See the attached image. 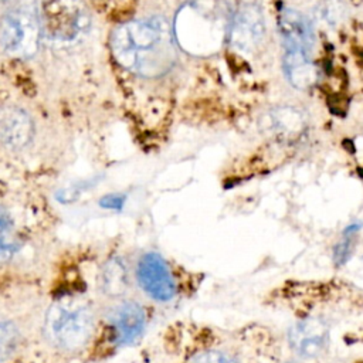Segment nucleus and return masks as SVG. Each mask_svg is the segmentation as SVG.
<instances>
[{"label":"nucleus","instance_id":"1","mask_svg":"<svg viewBox=\"0 0 363 363\" xmlns=\"http://www.w3.org/2000/svg\"><path fill=\"white\" fill-rule=\"evenodd\" d=\"M111 50L122 68L142 77H159L174 61L170 30L160 17L118 26L111 35Z\"/></svg>","mask_w":363,"mask_h":363},{"label":"nucleus","instance_id":"2","mask_svg":"<svg viewBox=\"0 0 363 363\" xmlns=\"http://www.w3.org/2000/svg\"><path fill=\"white\" fill-rule=\"evenodd\" d=\"M224 35V16L214 0L190 1L174 18V37L179 45L194 55L217 51Z\"/></svg>","mask_w":363,"mask_h":363},{"label":"nucleus","instance_id":"3","mask_svg":"<svg viewBox=\"0 0 363 363\" xmlns=\"http://www.w3.org/2000/svg\"><path fill=\"white\" fill-rule=\"evenodd\" d=\"M95 328L94 311L79 298L55 301L44 318V336L57 349L77 352L91 339Z\"/></svg>","mask_w":363,"mask_h":363},{"label":"nucleus","instance_id":"4","mask_svg":"<svg viewBox=\"0 0 363 363\" xmlns=\"http://www.w3.org/2000/svg\"><path fill=\"white\" fill-rule=\"evenodd\" d=\"M40 14L33 0H17L1 16L0 44L13 58H31L41 40Z\"/></svg>","mask_w":363,"mask_h":363},{"label":"nucleus","instance_id":"5","mask_svg":"<svg viewBox=\"0 0 363 363\" xmlns=\"http://www.w3.org/2000/svg\"><path fill=\"white\" fill-rule=\"evenodd\" d=\"M38 14L44 35L58 43L75 41L91 27V16L81 0H44Z\"/></svg>","mask_w":363,"mask_h":363},{"label":"nucleus","instance_id":"6","mask_svg":"<svg viewBox=\"0 0 363 363\" xmlns=\"http://www.w3.org/2000/svg\"><path fill=\"white\" fill-rule=\"evenodd\" d=\"M265 34L264 14L258 4L248 3L241 6L230 24L228 38L234 48L248 52L254 50Z\"/></svg>","mask_w":363,"mask_h":363},{"label":"nucleus","instance_id":"7","mask_svg":"<svg viewBox=\"0 0 363 363\" xmlns=\"http://www.w3.org/2000/svg\"><path fill=\"white\" fill-rule=\"evenodd\" d=\"M136 275L142 289L156 301H169L176 292L174 279L164 259L155 252L142 255L138 262Z\"/></svg>","mask_w":363,"mask_h":363},{"label":"nucleus","instance_id":"8","mask_svg":"<svg viewBox=\"0 0 363 363\" xmlns=\"http://www.w3.org/2000/svg\"><path fill=\"white\" fill-rule=\"evenodd\" d=\"M328 325L319 318H308L295 323L288 332L292 350L302 357L319 356L328 343Z\"/></svg>","mask_w":363,"mask_h":363},{"label":"nucleus","instance_id":"9","mask_svg":"<svg viewBox=\"0 0 363 363\" xmlns=\"http://www.w3.org/2000/svg\"><path fill=\"white\" fill-rule=\"evenodd\" d=\"M34 138V122L20 108H9L0 115V142L10 150L26 149Z\"/></svg>","mask_w":363,"mask_h":363},{"label":"nucleus","instance_id":"10","mask_svg":"<svg viewBox=\"0 0 363 363\" xmlns=\"http://www.w3.org/2000/svg\"><path fill=\"white\" fill-rule=\"evenodd\" d=\"M278 30L284 50H301L309 54L313 45V31L309 20L292 9L278 14Z\"/></svg>","mask_w":363,"mask_h":363},{"label":"nucleus","instance_id":"11","mask_svg":"<svg viewBox=\"0 0 363 363\" xmlns=\"http://www.w3.org/2000/svg\"><path fill=\"white\" fill-rule=\"evenodd\" d=\"M145 312L140 305L132 301H125L116 305L109 313V322L113 326L116 342L128 345L135 342L145 328Z\"/></svg>","mask_w":363,"mask_h":363},{"label":"nucleus","instance_id":"12","mask_svg":"<svg viewBox=\"0 0 363 363\" xmlns=\"http://www.w3.org/2000/svg\"><path fill=\"white\" fill-rule=\"evenodd\" d=\"M308 55L301 50H285L284 52V71L288 81L298 89H309L318 79V71Z\"/></svg>","mask_w":363,"mask_h":363},{"label":"nucleus","instance_id":"13","mask_svg":"<svg viewBox=\"0 0 363 363\" xmlns=\"http://www.w3.org/2000/svg\"><path fill=\"white\" fill-rule=\"evenodd\" d=\"M261 125L268 130L279 136L299 135L306 126V116L296 108L279 106L269 111Z\"/></svg>","mask_w":363,"mask_h":363},{"label":"nucleus","instance_id":"14","mask_svg":"<svg viewBox=\"0 0 363 363\" xmlns=\"http://www.w3.org/2000/svg\"><path fill=\"white\" fill-rule=\"evenodd\" d=\"M101 286L105 294L111 296L122 295L128 288L126 268L121 259H109L101 272Z\"/></svg>","mask_w":363,"mask_h":363},{"label":"nucleus","instance_id":"15","mask_svg":"<svg viewBox=\"0 0 363 363\" xmlns=\"http://www.w3.org/2000/svg\"><path fill=\"white\" fill-rule=\"evenodd\" d=\"M17 250V238L10 214L0 207V262L9 261Z\"/></svg>","mask_w":363,"mask_h":363},{"label":"nucleus","instance_id":"16","mask_svg":"<svg viewBox=\"0 0 363 363\" xmlns=\"http://www.w3.org/2000/svg\"><path fill=\"white\" fill-rule=\"evenodd\" d=\"M20 345V332L13 322H0V360L9 359Z\"/></svg>","mask_w":363,"mask_h":363},{"label":"nucleus","instance_id":"17","mask_svg":"<svg viewBox=\"0 0 363 363\" xmlns=\"http://www.w3.org/2000/svg\"><path fill=\"white\" fill-rule=\"evenodd\" d=\"M343 13L345 9L339 0H325L315 10L316 17L326 24H336L342 18Z\"/></svg>","mask_w":363,"mask_h":363},{"label":"nucleus","instance_id":"18","mask_svg":"<svg viewBox=\"0 0 363 363\" xmlns=\"http://www.w3.org/2000/svg\"><path fill=\"white\" fill-rule=\"evenodd\" d=\"M357 230H359V225H357V224H352V225H349V227L345 230L342 241H340L339 244H336L335 251H333V257H335V262H336V264L342 265V264L346 261L347 255L350 254L352 235H353L354 233H357Z\"/></svg>","mask_w":363,"mask_h":363},{"label":"nucleus","instance_id":"19","mask_svg":"<svg viewBox=\"0 0 363 363\" xmlns=\"http://www.w3.org/2000/svg\"><path fill=\"white\" fill-rule=\"evenodd\" d=\"M187 363H238L233 356L217 352V350H204L193 354Z\"/></svg>","mask_w":363,"mask_h":363},{"label":"nucleus","instance_id":"20","mask_svg":"<svg viewBox=\"0 0 363 363\" xmlns=\"http://www.w3.org/2000/svg\"><path fill=\"white\" fill-rule=\"evenodd\" d=\"M0 1H1V0H0Z\"/></svg>","mask_w":363,"mask_h":363}]
</instances>
